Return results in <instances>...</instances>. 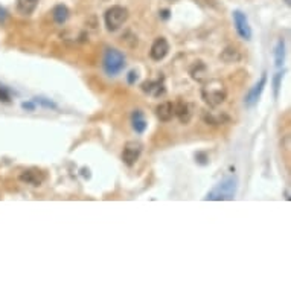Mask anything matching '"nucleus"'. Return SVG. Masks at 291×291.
<instances>
[{
	"label": "nucleus",
	"instance_id": "obj_10",
	"mask_svg": "<svg viewBox=\"0 0 291 291\" xmlns=\"http://www.w3.org/2000/svg\"><path fill=\"white\" fill-rule=\"evenodd\" d=\"M142 90L145 93H148L153 98H160L165 93V82L163 78L159 79H150V81H145L142 84Z\"/></svg>",
	"mask_w": 291,
	"mask_h": 291
},
{
	"label": "nucleus",
	"instance_id": "obj_21",
	"mask_svg": "<svg viewBox=\"0 0 291 291\" xmlns=\"http://www.w3.org/2000/svg\"><path fill=\"white\" fill-rule=\"evenodd\" d=\"M11 101V95L5 87H0V102H10Z\"/></svg>",
	"mask_w": 291,
	"mask_h": 291
},
{
	"label": "nucleus",
	"instance_id": "obj_20",
	"mask_svg": "<svg viewBox=\"0 0 291 291\" xmlns=\"http://www.w3.org/2000/svg\"><path fill=\"white\" fill-rule=\"evenodd\" d=\"M35 102H38L40 105H43L46 108H57V104H54L52 101L45 99V98H35Z\"/></svg>",
	"mask_w": 291,
	"mask_h": 291
},
{
	"label": "nucleus",
	"instance_id": "obj_22",
	"mask_svg": "<svg viewBox=\"0 0 291 291\" xmlns=\"http://www.w3.org/2000/svg\"><path fill=\"white\" fill-rule=\"evenodd\" d=\"M137 78H139V75H137L136 70H130L128 75H127V81H128V84H134V82L137 81Z\"/></svg>",
	"mask_w": 291,
	"mask_h": 291
},
{
	"label": "nucleus",
	"instance_id": "obj_12",
	"mask_svg": "<svg viewBox=\"0 0 291 291\" xmlns=\"http://www.w3.org/2000/svg\"><path fill=\"white\" fill-rule=\"evenodd\" d=\"M131 125H133V130L137 133V134H142L145 133V130H147L148 123L147 120H145V114L142 110H134L131 113Z\"/></svg>",
	"mask_w": 291,
	"mask_h": 291
},
{
	"label": "nucleus",
	"instance_id": "obj_13",
	"mask_svg": "<svg viewBox=\"0 0 291 291\" xmlns=\"http://www.w3.org/2000/svg\"><path fill=\"white\" fill-rule=\"evenodd\" d=\"M156 114L162 122H170L176 114H174V104L173 102H162L156 108Z\"/></svg>",
	"mask_w": 291,
	"mask_h": 291
},
{
	"label": "nucleus",
	"instance_id": "obj_8",
	"mask_svg": "<svg viewBox=\"0 0 291 291\" xmlns=\"http://www.w3.org/2000/svg\"><path fill=\"white\" fill-rule=\"evenodd\" d=\"M168 52H170L168 40L163 38V37H159V38L154 40V43L151 46V51H150V55H151V58L154 61H160V60H163L168 55Z\"/></svg>",
	"mask_w": 291,
	"mask_h": 291
},
{
	"label": "nucleus",
	"instance_id": "obj_5",
	"mask_svg": "<svg viewBox=\"0 0 291 291\" xmlns=\"http://www.w3.org/2000/svg\"><path fill=\"white\" fill-rule=\"evenodd\" d=\"M142 150H143V147H142L140 142H137V140H130V142H127L125 147H123V153H122V160H123V163H125L127 167H133V165L139 160V157H140V154H142Z\"/></svg>",
	"mask_w": 291,
	"mask_h": 291
},
{
	"label": "nucleus",
	"instance_id": "obj_2",
	"mask_svg": "<svg viewBox=\"0 0 291 291\" xmlns=\"http://www.w3.org/2000/svg\"><path fill=\"white\" fill-rule=\"evenodd\" d=\"M238 189V180L235 177H227L223 182H220L206 197L204 200L212 201H223V200H233Z\"/></svg>",
	"mask_w": 291,
	"mask_h": 291
},
{
	"label": "nucleus",
	"instance_id": "obj_3",
	"mask_svg": "<svg viewBox=\"0 0 291 291\" xmlns=\"http://www.w3.org/2000/svg\"><path fill=\"white\" fill-rule=\"evenodd\" d=\"M125 55L117 49H107L104 55V70L108 76H116L125 69Z\"/></svg>",
	"mask_w": 291,
	"mask_h": 291
},
{
	"label": "nucleus",
	"instance_id": "obj_17",
	"mask_svg": "<svg viewBox=\"0 0 291 291\" xmlns=\"http://www.w3.org/2000/svg\"><path fill=\"white\" fill-rule=\"evenodd\" d=\"M221 60L227 64H232V63H238L241 60V54L238 49L235 48H226L221 54Z\"/></svg>",
	"mask_w": 291,
	"mask_h": 291
},
{
	"label": "nucleus",
	"instance_id": "obj_19",
	"mask_svg": "<svg viewBox=\"0 0 291 291\" xmlns=\"http://www.w3.org/2000/svg\"><path fill=\"white\" fill-rule=\"evenodd\" d=\"M282 76H283V73H282V72H277V73L274 75V78H273V90H274V96H276V98H277V95H279V89H280Z\"/></svg>",
	"mask_w": 291,
	"mask_h": 291
},
{
	"label": "nucleus",
	"instance_id": "obj_4",
	"mask_svg": "<svg viewBox=\"0 0 291 291\" xmlns=\"http://www.w3.org/2000/svg\"><path fill=\"white\" fill-rule=\"evenodd\" d=\"M127 19H128V10L120 5H114V7L108 8L104 16L105 26L110 32L117 31L127 22Z\"/></svg>",
	"mask_w": 291,
	"mask_h": 291
},
{
	"label": "nucleus",
	"instance_id": "obj_15",
	"mask_svg": "<svg viewBox=\"0 0 291 291\" xmlns=\"http://www.w3.org/2000/svg\"><path fill=\"white\" fill-rule=\"evenodd\" d=\"M69 16H70V11L66 5H57L52 10V17H54V22L57 25H64L67 22Z\"/></svg>",
	"mask_w": 291,
	"mask_h": 291
},
{
	"label": "nucleus",
	"instance_id": "obj_26",
	"mask_svg": "<svg viewBox=\"0 0 291 291\" xmlns=\"http://www.w3.org/2000/svg\"><path fill=\"white\" fill-rule=\"evenodd\" d=\"M285 4H286V5H289V4H291V0H285Z\"/></svg>",
	"mask_w": 291,
	"mask_h": 291
},
{
	"label": "nucleus",
	"instance_id": "obj_16",
	"mask_svg": "<svg viewBox=\"0 0 291 291\" xmlns=\"http://www.w3.org/2000/svg\"><path fill=\"white\" fill-rule=\"evenodd\" d=\"M38 5V0H17V11L22 16H31Z\"/></svg>",
	"mask_w": 291,
	"mask_h": 291
},
{
	"label": "nucleus",
	"instance_id": "obj_23",
	"mask_svg": "<svg viewBox=\"0 0 291 291\" xmlns=\"http://www.w3.org/2000/svg\"><path fill=\"white\" fill-rule=\"evenodd\" d=\"M22 108L28 110V111H34L35 110V101H29V102H23Z\"/></svg>",
	"mask_w": 291,
	"mask_h": 291
},
{
	"label": "nucleus",
	"instance_id": "obj_1",
	"mask_svg": "<svg viewBox=\"0 0 291 291\" xmlns=\"http://www.w3.org/2000/svg\"><path fill=\"white\" fill-rule=\"evenodd\" d=\"M226 96H227V90L220 79L204 81V86L201 89V98L204 99L206 104H209L211 107H218L226 101Z\"/></svg>",
	"mask_w": 291,
	"mask_h": 291
},
{
	"label": "nucleus",
	"instance_id": "obj_18",
	"mask_svg": "<svg viewBox=\"0 0 291 291\" xmlns=\"http://www.w3.org/2000/svg\"><path fill=\"white\" fill-rule=\"evenodd\" d=\"M283 60H285V43H283V40H279L276 45V49H274V64L277 69L282 67Z\"/></svg>",
	"mask_w": 291,
	"mask_h": 291
},
{
	"label": "nucleus",
	"instance_id": "obj_11",
	"mask_svg": "<svg viewBox=\"0 0 291 291\" xmlns=\"http://www.w3.org/2000/svg\"><path fill=\"white\" fill-rule=\"evenodd\" d=\"M174 114L180 119L182 123H188L194 114V107L186 101H179L174 104Z\"/></svg>",
	"mask_w": 291,
	"mask_h": 291
},
{
	"label": "nucleus",
	"instance_id": "obj_25",
	"mask_svg": "<svg viewBox=\"0 0 291 291\" xmlns=\"http://www.w3.org/2000/svg\"><path fill=\"white\" fill-rule=\"evenodd\" d=\"M170 14H171L170 10H162V11H160V17H162L163 20H168V19H170Z\"/></svg>",
	"mask_w": 291,
	"mask_h": 291
},
{
	"label": "nucleus",
	"instance_id": "obj_9",
	"mask_svg": "<svg viewBox=\"0 0 291 291\" xmlns=\"http://www.w3.org/2000/svg\"><path fill=\"white\" fill-rule=\"evenodd\" d=\"M45 179H46L45 173L37 170V168L26 170L20 174V180L26 185H31V186H40L45 182Z\"/></svg>",
	"mask_w": 291,
	"mask_h": 291
},
{
	"label": "nucleus",
	"instance_id": "obj_7",
	"mask_svg": "<svg viewBox=\"0 0 291 291\" xmlns=\"http://www.w3.org/2000/svg\"><path fill=\"white\" fill-rule=\"evenodd\" d=\"M265 86H267V73L264 72L262 76H261V79L253 86V89H252V90L247 93V96L244 98L245 107H253V105L259 101V98H261V95H262Z\"/></svg>",
	"mask_w": 291,
	"mask_h": 291
},
{
	"label": "nucleus",
	"instance_id": "obj_24",
	"mask_svg": "<svg viewBox=\"0 0 291 291\" xmlns=\"http://www.w3.org/2000/svg\"><path fill=\"white\" fill-rule=\"evenodd\" d=\"M7 17H8V13H7V10L0 7V23H5Z\"/></svg>",
	"mask_w": 291,
	"mask_h": 291
},
{
	"label": "nucleus",
	"instance_id": "obj_6",
	"mask_svg": "<svg viewBox=\"0 0 291 291\" xmlns=\"http://www.w3.org/2000/svg\"><path fill=\"white\" fill-rule=\"evenodd\" d=\"M233 22H235V29H236L238 35L242 40H247V41L252 40V28L242 11H239V10L233 11Z\"/></svg>",
	"mask_w": 291,
	"mask_h": 291
},
{
	"label": "nucleus",
	"instance_id": "obj_14",
	"mask_svg": "<svg viewBox=\"0 0 291 291\" xmlns=\"http://www.w3.org/2000/svg\"><path fill=\"white\" fill-rule=\"evenodd\" d=\"M191 76L197 82H204L207 79V67L203 61H195V64L189 70Z\"/></svg>",
	"mask_w": 291,
	"mask_h": 291
}]
</instances>
